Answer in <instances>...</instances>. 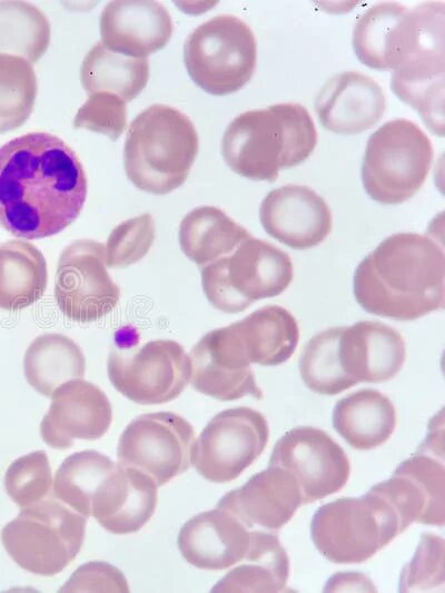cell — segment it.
I'll list each match as a JSON object with an SVG mask.
<instances>
[{"label": "cell", "instance_id": "39", "mask_svg": "<svg viewBox=\"0 0 445 593\" xmlns=\"http://www.w3.org/2000/svg\"><path fill=\"white\" fill-rule=\"evenodd\" d=\"M154 239L155 221L150 214L122 221L107 239V267L123 268L139 261L149 251Z\"/></svg>", "mask_w": 445, "mask_h": 593}, {"label": "cell", "instance_id": "7", "mask_svg": "<svg viewBox=\"0 0 445 593\" xmlns=\"http://www.w3.org/2000/svg\"><path fill=\"white\" fill-rule=\"evenodd\" d=\"M433 160V145L413 121L385 122L367 141L362 181L367 195L385 205L412 198L424 185Z\"/></svg>", "mask_w": 445, "mask_h": 593}, {"label": "cell", "instance_id": "16", "mask_svg": "<svg viewBox=\"0 0 445 593\" xmlns=\"http://www.w3.org/2000/svg\"><path fill=\"white\" fill-rule=\"evenodd\" d=\"M268 465L281 467L295 477L304 504L337 493L350 474L349 459L340 445L325 431L312 426L286 432L275 443Z\"/></svg>", "mask_w": 445, "mask_h": 593}, {"label": "cell", "instance_id": "23", "mask_svg": "<svg viewBox=\"0 0 445 593\" xmlns=\"http://www.w3.org/2000/svg\"><path fill=\"white\" fill-rule=\"evenodd\" d=\"M172 30L168 10L157 1H110L100 16V42L128 57L146 58L162 49Z\"/></svg>", "mask_w": 445, "mask_h": 593}, {"label": "cell", "instance_id": "28", "mask_svg": "<svg viewBox=\"0 0 445 593\" xmlns=\"http://www.w3.org/2000/svg\"><path fill=\"white\" fill-rule=\"evenodd\" d=\"M233 325L250 365H280L291 357L299 342L297 319L278 305L256 309Z\"/></svg>", "mask_w": 445, "mask_h": 593}, {"label": "cell", "instance_id": "13", "mask_svg": "<svg viewBox=\"0 0 445 593\" xmlns=\"http://www.w3.org/2000/svg\"><path fill=\"white\" fill-rule=\"evenodd\" d=\"M195 431L172 412L142 414L122 432L117 456L119 463L138 468L162 486L190 466Z\"/></svg>", "mask_w": 445, "mask_h": 593}, {"label": "cell", "instance_id": "38", "mask_svg": "<svg viewBox=\"0 0 445 593\" xmlns=\"http://www.w3.org/2000/svg\"><path fill=\"white\" fill-rule=\"evenodd\" d=\"M51 485V468L43 451H36L17 458L4 475V488L21 508L47 497Z\"/></svg>", "mask_w": 445, "mask_h": 593}, {"label": "cell", "instance_id": "26", "mask_svg": "<svg viewBox=\"0 0 445 593\" xmlns=\"http://www.w3.org/2000/svg\"><path fill=\"white\" fill-rule=\"evenodd\" d=\"M315 110L320 123L336 134L353 135L372 128L385 111V95L370 77L344 71L319 91Z\"/></svg>", "mask_w": 445, "mask_h": 593}, {"label": "cell", "instance_id": "2", "mask_svg": "<svg viewBox=\"0 0 445 593\" xmlns=\"http://www.w3.org/2000/svg\"><path fill=\"white\" fill-rule=\"evenodd\" d=\"M444 271L438 243L423 234L397 233L358 264L354 295L369 314L415 320L443 308Z\"/></svg>", "mask_w": 445, "mask_h": 593}, {"label": "cell", "instance_id": "41", "mask_svg": "<svg viewBox=\"0 0 445 593\" xmlns=\"http://www.w3.org/2000/svg\"><path fill=\"white\" fill-rule=\"evenodd\" d=\"M88 96L75 116L73 126L106 135L116 141L127 126L126 101L109 92Z\"/></svg>", "mask_w": 445, "mask_h": 593}, {"label": "cell", "instance_id": "40", "mask_svg": "<svg viewBox=\"0 0 445 593\" xmlns=\"http://www.w3.org/2000/svg\"><path fill=\"white\" fill-rule=\"evenodd\" d=\"M444 540L434 534H422L412 561L399 577V592L428 591L444 584Z\"/></svg>", "mask_w": 445, "mask_h": 593}, {"label": "cell", "instance_id": "8", "mask_svg": "<svg viewBox=\"0 0 445 593\" xmlns=\"http://www.w3.org/2000/svg\"><path fill=\"white\" fill-rule=\"evenodd\" d=\"M86 524L87 517L65 503L43 498L22 507L2 528L1 541L21 569L52 576L76 559L83 544Z\"/></svg>", "mask_w": 445, "mask_h": 593}, {"label": "cell", "instance_id": "9", "mask_svg": "<svg viewBox=\"0 0 445 593\" xmlns=\"http://www.w3.org/2000/svg\"><path fill=\"white\" fill-rule=\"evenodd\" d=\"M184 61L199 88L210 95L226 96L251 79L257 62L256 38L240 18L216 16L187 37Z\"/></svg>", "mask_w": 445, "mask_h": 593}, {"label": "cell", "instance_id": "32", "mask_svg": "<svg viewBox=\"0 0 445 593\" xmlns=\"http://www.w3.org/2000/svg\"><path fill=\"white\" fill-rule=\"evenodd\" d=\"M23 372L33 389L50 397L61 384L83 377L86 358L68 336L47 333L34 338L27 348Z\"/></svg>", "mask_w": 445, "mask_h": 593}, {"label": "cell", "instance_id": "3", "mask_svg": "<svg viewBox=\"0 0 445 593\" xmlns=\"http://www.w3.org/2000/svg\"><path fill=\"white\" fill-rule=\"evenodd\" d=\"M316 144L317 131L308 110L285 102L235 117L222 136L221 155L234 172L271 182L280 169L305 161Z\"/></svg>", "mask_w": 445, "mask_h": 593}, {"label": "cell", "instance_id": "33", "mask_svg": "<svg viewBox=\"0 0 445 593\" xmlns=\"http://www.w3.org/2000/svg\"><path fill=\"white\" fill-rule=\"evenodd\" d=\"M149 63L146 58H134L113 52L101 42L85 56L80 80L88 95L109 92L126 102L135 99L146 87Z\"/></svg>", "mask_w": 445, "mask_h": 593}, {"label": "cell", "instance_id": "29", "mask_svg": "<svg viewBox=\"0 0 445 593\" xmlns=\"http://www.w3.org/2000/svg\"><path fill=\"white\" fill-rule=\"evenodd\" d=\"M251 234L214 206L190 210L179 226L182 253L199 267L231 254Z\"/></svg>", "mask_w": 445, "mask_h": 593}, {"label": "cell", "instance_id": "42", "mask_svg": "<svg viewBox=\"0 0 445 593\" xmlns=\"http://www.w3.org/2000/svg\"><path fill=\"white\" fill-rule=\"evenodd\" d=\"M60 592H129L121 571L107 562H88L77 569Z\"/></svg>", "mask_w": 445, "mask_h": 593}, {"label": "cell", "instance_id": "24", "mask_svg": "<svg viewBox=\"0 0 445 593\" xmlns=\"http://www.w3.org/2000/svg\"><path fill=\"white\" fill-rule=\"evenodd\" d=\"M157 500V485L149 475L116 463L93 494L91 515L107 531L129 534L150 520Z\"/></svg>", "mask_w": 445, "mask_h": 593}, {"label": "cell", "instance_id": "1", "mask_svg": "<svg viewBox=\"0 0 445 593\" xmlns=\"http://www.w3.org/2000/svg\"><path fill=\"white\" fill-rule=\"evenodd\" d=\"M87 177L61 138L28 132L0 147V225L24 239L53 236L79 216Z\"/></svg>", "mask_w": 445, "mask_h": 593}, {"label": "cell", "instance_id": "4", "mask_svg": "<svg viewBox=\"0 0 445 593\" xmlns=\"http://www.w3.org/2000/svg\"><path fill=\"white\" fill-rule=\"evenodd\" d=\"M198 146V134L187 115L168 105H151L128 128L126 175L142 191L169 194L186 181Z\"/></svg>", "mask_w": 445, "mask_h": 593}, {"label": "cell", "instance_id": "11", "mask_svg": "<svg viewBox=\"0 0 445 593\" xmlns=\"http://www.w3.org/2000/svg\"><path fill=\"white\" fill-rule=\"evenodd\" d=\"M444 4L426 2L418 36L390 78L393 92L444 136Z\"/></svg>", "mask_w": 445, "mask_h": 593}, {"label": "cell", "instance_id": "18", "mask_svg": "<svg viewBox=\"0 0 445 593\" xmlns=\"http://www.w3.org/2000/svg\"><path fill=\"white\" fill-rule=\"evenodd\" d=\"M50 397V407L40 424V435L48 446L66 449L75 439H98L109 429L112 408L97 385L71 379L57 387Z\"/></svg>", "mask_w": 445, "mask_h": 593}, {"label": "cell", "instance_id": "36", "mask_svg": "<svg viewBox=\"0 0 445 593\" xmlns=\"http://www.w3.org/2000/svg\"><path fill=\"white\" fill-rule=\"evenodd\" d=\"M342 327L327 328L305 345L299 357V374L304 384L320 395H337L355 384L345 375L338 357Z\"/></svg>", "mask_w": 445, "mask_h": 593}, {"label": "cell", "instance_id": "30", "mask_svg": "<svg viewBox=\"0 0 445 593\" xmlns=\"http://www.w3.org/2000/svg\"><path fill=\"white\" fill-rule=\"evenodd\" d=\"M243 564L228 572L211 592H283L289 576V559L278 537L251 531Z\"/></svg>", "mask_w": 445, "mask_h": 593}, {"label": "cell", "instance_id": "31", "mask_svg": "<svg viewBox=\"0 0 445 593\" xmlns=\"http://www.w3.org/2000/svg\"><path fill=\"white\" fill-rule=\"evenodd\" d=\"M48 283L42 253L23 240L0 244V308L19 310L39 300Z\"/></svg>", "mask_w": 445, "mask_h": 593}, {"label": "cell", "instance_id": "21", "mask_svg": "<svg viewBox=\"0 0 445 593\" xmlns=\"http://www.w3.org/2000/svg\"><path fill=\"white\" fill-rule=\"evenodd\" d=\"M338 357L345 375L358 383H383L394 378L406 360L400 333L377 320L343 326Z\"/></svg>", "mask_w": 445, "mask_h": 593}, {"label": "cell", "instance_id": "37", "mask_svg": "<svg viewBox=\"0 0 445 593\" xmlns=\"http://www.w3.org/2000/svg\"><path fill=\"white\" fill-rule=\"evenodd\" d=\"M38 91L31 62L0 53V134L22 126L30 117Z\"/></svg>", "mask_w": 445, "mask_h": 593}, {"label": "cell", "instance_id": "27", "mask_svg": "<svg viewBox=\"0 0 445 593\" xmlns=\"http://www.w3.org/2000/svg\"><path fill=\"white\" fill-rule=\"evenodd\" d=\"M393 402L377 389L365 388L340 398L333 409V426L355 449L383 445L396 428Z\"/></svg>", "mask_w": 445, "mask_h": 593}, {"label": "cell", "instance_id": "5", "mask_svg": "<svg viewBox=\"0 0 445 593\" xmlns=\"http://www.w3.org/2000/svg\"><path fill=\"white\" fill-rule=\"evenodd\" d=\"M392 504L374 488L318 507L310 522L317 551L336 564H358L403 533Z\"/></svg>", "mask_w": 445, "mask_h": 593}, {"label": "cell", "instance_id": "17", "mask_svg": "<svg viewBox=\"0 0 445 593\" xmlns=\"http://www.w3.org/2000/svg\"><path fill=\"white\" fill-rule=\"evenodd\" d=\"M189 358L190 382L197 392L224 402L245 396L263 399L264 392L233 324L204 335L191 348Z\"/></svg>", "mask_w": 445, "mask_h": 593}, {"label": "cell", "instance_id": "25", "mask_svg": "<svg viewBox=\"0 0 445 593\" xmlns=\"http://www.w3.org/2000/svg\"><path fill=\"white\" fill-rule=\"evenodd\" d=\"M251 531L224 508L209 510L189 518L180 528L177 544L184 559L201 570H225L246 555Z\"/></svg>", "mask_w": 445, "mask_h": 593}, {"label": "cell", "instance_id": "19", "mask_svg": "<svg viewBox=\"0 0 445 593\" xmlns=\"http://www.w3.org/2000/svg\"><path fill=\"white\" fill-rule=\"evenodd\" d=\"M259 219L270 237L294 249L323 243L332 231V211L325 199L308 186L285 185L269 191Z\"/></svg>", "mask_w": 445, "mask_h": 593}, {"label": "cell", "instance_id": "20", "mask_svg": "<svg viewBox=\"0 0 445 593\" xmlns=\"http://www.w3.org/2000/svg\"><path fill=\"white\" fill-rule=\"evenodd\" d=\"M303 496L295 477L286 470L268 465L241 487L225 494L217 503L248 528L277 531L301 506Z\"/></svg>", "mask_w": 445, "mask_h": 593}, {"label": "cell", "instance_id": "6", "mask_svg": "<svg viewBox=\"0 0 445 593\" xmlns=\"http://www.w3.org/2000/svg\"><path fill=\"white\" fill-rule=\"evenodd\" d=\"M200 276L208 302L218 310L236 314L280 295L294 271L287 253L251 236L231 254L200 267Z\"/></svg>", "mask_w": 445, "mask_h": 593}, {"label": "cell", "instance_id": "35", "mask_svg": "<svg viewBox=\"0 0 445 593\" xmlns=\"http://www.w3.org/2000/svg\"><path fill=\"white\" fill-rule=\"evenodd\" d=\"M115 464L108 456L91 449L69 455L56 472L55 497L88 518L93 494Z\"/></svg>", "mask_w": 445, "mask_h": 593}, {"label": "cell", "instance_id": "10", "mask_svg": "<svg viewBox=\"0 0 445 593\" xmlns=\"http://www.w3.org/2000/svg\"><path fill=\"white\" fill-rule=\"evenodd\" d=\"M112 386L140 405H157L177 398L191 376L184 347L172 339H152L139 347L121 342L107 362Z\"/></svg>", "mask_w": 445, "mask_h": 593}, {"label": "cell", "instance_id": "34", "mask_svg": "<svg viewBox=\"0 0 445 593\" xmlns=\"http://www.w3.org/2000/svg\"><path fill=\"white\" fill-rule=\"evenodd\" d=\"M50 42L44 13L24 1H0V53L38 61Z\"/></svg>", "mask_w": 445, "mask_h": 593}, {"label": "cell", "instance_id": "22", "mask_svg": "<svg viewBox=\"0 0 445 593\" xmlns=\"http://www.w3.org/2000/svg\"><path fill=\"white\" fill-rule=\"evenodd\" d=\"M419 21V6L408 9L396 2L375 4L355 24L356 57L372 69L395 70L412 46Z\"/></svg>", "mask_w": 445, "mask_h": 593}, {"label": "cell", "instance_id": "14", "mask_svg": "<svg viewBox=\"0 0 445 593\" xmlns=\"http://www.w3.org/2000/svg\"><path fill=\"white\" fill-rule=\"evenodd\" d=\"M437 431V429H435ZM443 435L429 431L417 452L402 462L387 481L374 485L395 510L402 528L413 523L443 526L445 470Z\"/></svg>", "mask_w": 445, "mask_h": 593}, {"label": "cell", "instance_id": "12", "mask_svg": "<svg viewBox=\"0 0 445 593\" xmlns=\"http://www.w3.org/2000/svg\"><path fill=\"white\" fill-rule=\"evenodd\" d=\"M268 439L269 425L260 412L228 408L215 415L194 441L190 462L210 482H231L261 455Z\"/></svg>", "mask_w": 445, "mask_h": 593}, {"label": "cell", "instance_id": "15", "mask_svg": "<svg viewBox=\"0 0 445 593\" xmlns=\"http://www.w3.org/2000/svg\"><path fill=\"white\" fill-rule=\"evenodd\" d=\"M55 298L61 313L77 323L95 322L117 306L120 288L108 274L102 243L78 239L62 250Z\"/></svg>", "mask_w": 445, "mask_h": 593}]
</instances>
